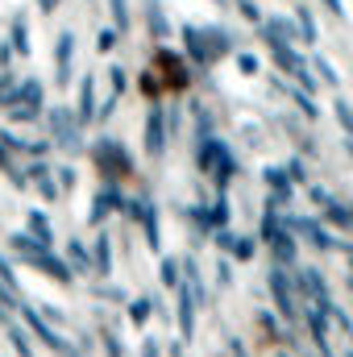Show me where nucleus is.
Segmentation results:
<instances>
[{"instance_id":"1","label":"nucleus","mask_w":353,"mask_h":357,"mask_svg":"<svg viewBox=\"0 0 353 357\" xmlns=\"http://www.w3.org/2000/svg\"><path fill=\"white\" fill-rule=\"evenodd\" d=\"M183 46H187L195 67H208V63H216L220 54L233 50V33L225 25H204V29L200 25H183Z\"/></svg>"},{"instance_id":"2","label":"nucleus","mask_w":353,"mask_h":357,"mask_svg":"<svg viewBox=\"0 0 353 357\" xmlns=\"http://www.w3.org/2000/svg\"><path fill=\"white\" fill-rule=\"evenodd\" d=\"M195 167H200L204 175L216 178V187H220V191L229 187V178L241 171V167H237V158L229 154V146H225L220 137H208V142H200V150H195Z\"/></svg>"},{"instance_id":"3","label":"nucleus","mask_w":353,"mask_h":357,"mask_svg":"<svg viewBox=\"0 0 353 357\" xmlns=\"http://www.w3.org/2000/svg\"><path fill=\"white\" fill-rule=\"evenodd\" d=\"M0 104H4L8 121H38V112H42V84L38 79H25L17 88H4Z\"/></svg>"},{"instance_id":"4","label":"nucleus","mask_w":353,"mask_h":357,"mask_svg":"<svg viewBox=\"0 0 353 357\" xmlns=\"http://www.w3.org/2000/svg\"><path fill=\"white\" fill-rule=\"evenodd\" d=\"M91 158H96V167H100L104 183H117V178L133 175V158H129V150H125L121 142H112V137L96 142V146H91Z\"/></svg>"},{"instance_id":"5","label":"nucleus","mask_w":353,"mask_h":357,"mask_svg":"<svg viewBox=\"0 0 353 357\" xmlns=\"http://www.w3.org/2000/svg\"><path fill=\"white\" fill-rule=\"evenodd\" d=\"M283 225H287V233H291L295 241L312 245L316 254H333V250H341V241H337L333 233H324V225H320L316 216H283Z\"/></svg>"},{"instance_id":"6","label":"nucleus","mask_w":353,"mask_h":357,"mask_svg":"<svg viewBox=\"0 0 353 357\" xmlns=\"http://www.w3.org/2000/svg\"><path fill=\"white\" fill-rule=\"evenodd\" d=\"M266 282H270V295H274V307H278V316H283L287 324H295V320H299V299H295V291H299V287H295L291 270L270 266Z\"/></svg>"},{"instance_id":"7","label":"nucleus","mask_w":353,"mask_h":357,"mask_svg":"<svg viewBox=\"0 0 353 357\" xmlns=\"http://www.w3.org/2000/svg\"><path fill=\"white\" fill-rule=\"evenodd\" d=\"M167 133H171V116L163 104H150L146 112V158L150 162H163L167 158Z\"/></svg>"},{"instance_id":"8","label":"nucleus","mask_w":353,"mask_h":357,"mask_svg":"<svg viewBox=\"0 0 353 357\" xmlns=\"http://www.w3.org/2000/svg\"><path fill=\"white\" fill-rule=\"evenodd\" d=\"M125 212L142 225L146 245H150V250H163V229H158V208H154V199H150V195H137V199L125 204Z\"/></svg>"},{"instance_id":"9","label":"nucleus","mask_w":353,"mask_h":357,"mask_svg":"<svg viewBox=\"0 0 353 357\" xmlns=\"http://www.w3.org/2000/svg\"><path fill=\"white\" fill-rule=\"evenodd\" d=\"M80 129H84V121H80L71 108H50V133H54L59 146H71V150H75V146L84 142Z\"/></svg>"},{"instance_id":"10","label":"nucleus","mask_w":353,"mask_h":357,"mask_svg":"<svg viewBox=\"0 0 353 357\" xmlns=\"http://www.w3.org/2000/svg\"><path fill=\"white\" fill-rule=\"evenodd\" d=\"M295 287H299V291H308V303H312V307H324V312H329V307H337V303H333V295H329V282H324V274H320V270L303 266V274L295 278ZM299 312H303V307H299Z\"/></svg>"},{"instance_id":"11","label":"nucleus","mask_w":353,"mask_h":357,"mask_svg":"<svg viewBox=\"0 0 353 357\" xmlns=\"http://www.w3.org/2000/svg\"><path fill=\"white\" fill-rule=\"evenodd\" d=\"M117 208H125V195H121V187L117 183H100L96 187V195H91V208H88V225H100L108 212H117Z\"/></svg>"},{"instance_id":"12","label":"nucleus","mask_w":353,"mask_h":357,"mask_svg":"<svg viewBox=\"0 0 353 357\" xmlns=\"http://www.w3.org/2000/svg\"><path fill=\"white\" fill-rule=\"evenodd\" d=\"M71 63H75V33L63 29L59 42H54V84H59V88L71 84Z\"/></svg>"},{"instance_id":"13","label":"nucleus","mask_w":353,"mask_h":357,"mask_svg":"<svg viewBox=\"0 0 353 357\" xmlns=\"http://www.w3.org/2000/svg\"><path fill=\"white\" fill-rule=\"evenodd\" d=\"M17 307H21V316H25L29 333H33V337H38V341H42L46 349H54V354H63V349H67V341H63V337H59V333H54V328H50V324L42 320V312H33L29 303H17Z\"/></svg>"},{"instance_id":"14","label":"nucleus","mask_w":353,"mask_h":357,"mask_svg":"<svg viewBox=\"0 0 353 357\" xmlns=\"http://www.w3.org/2000/svg\"><path fill=\"white\" fill-rule=\"evenodd\" d=\"M266 245H270V258H274V266L291 270V266H295V262H299V241H295V237H291L287 229H283L278 237H270Z\"/></svg>"},{"instance_id":"15","label":"nucleus","mask_w":353,"mask_h":357,"mask_svg":"<svg viewBox=\"0 0 353 357\" xmlns=\"http://www.w3.org/2000/svg\"><path fill=\"white\" fill-rule=\"evenodd\" d=\"M175 295H179V333H183V341H191V337H195V307H200V303L191 299V287H187V282L179 287Z\"/></svg>"},{"instance_id":"16","label":"nucleus","mask_w":353,"mask_h":357,"mask_svg":"<svg viewBox=\"0 0 353 357\" xmlns=\"http://www.w3.org/2000/svg\"><path fill=\"white\" fill-rule=\"evenodd\" d=\"M154 67L167 75V84H171V88H187V84H191V75L183 71V59H179V54H171V50H158Z\"/></svg>"},{"instance_id":"17","label":"nucleus","mask_w":353,"mask_h":357,"mask_svg":"<svg viewBox=\"0 0 353 357\" xmlns=\"http://www.w3.org/2000/svg\"><path fill=\"white\" fill-rule=\"evenodd\" d=\"M75 116L84 125L96 121V75H84V84H80V108H75Z\"/></svg>"},{"instance_id":"18","label":"nucleus","mask_w":353,"mask_h":357,"mask_svg":"<svg viewBox=\"0 0 353 357\" xmlns=\"http://www.w3.org/2000/svg\"><path fill=\"white\" fill-rule=\"evenodd\" d=\"M25 225H29V237H33L38 245H50V241H54V233H50V216H46V212L33 208V212L25 216Z\"/></svg>"},{"instance_id":"19","label":"nucleus","mask_w":353,"mask_h":357,"mask_svg":"<svg viewBox=\"0 0 353 357\" xmlns=\"http://www.w3.org/2000/svg\"><path fill=\"white\" fill-rule=\"evenodd\" d=\"M91 270L96 274H112V241H108V233H100V241H96V254H91Z\"/></svg>"},{"instance_id":"20","label":"nucleus","mask_w":353,"mask_h":357,"mask_svg":"<svg viewBox=\"0 0 353 357\" xmlns=\"http://www.w3.org/2000/svg\"><path fill=\"white\" fill-rule=\"evenodd\" d=\"M0 328H4V337L13 341V349H17V354H21V357H33V345H29V337H25V328H21L17 320H8V316H4V324H0Z\"/></svg>"},{"instance_id":"21","label":"nucleus","mask_w":353,"mask_h":357,"mask_svg":"<svg viewBox=\"0 0 353 357\" xmlns=\"http://www.w3.org/2000/svg\"><path fill=\"white\" fill-rule=\"evenodd\" d=\"M13 54H21V59H29V25H25V13H17L13 17Z\"/></svg>"},{"instance_id":"22","label":"nucleus","mask_w":353,"mask_h":357,"mask_svg":"<svg viewBox=\"0 0 353 357\" xmlns=\"http://www.w3.org/2000/svg\"><path fill=\"white\" fill-rule=\"evenodd\" d=\"M146 17H150V33L154 38H167L171 33V21H167V13H163L158 0H146Z\"/></svg>"},{"instance_id":"23","label":"nucleus","mask_w":353,"mask_h":357,"mask_svg":"<svg viewBox=\"0 0 353 357\" xmlns=\"http://www.w3.org/2000/svg\"><path fill=\"white\" fill-rule=\"evenodd\" d=\"M158 282H163V287H171V291H179V287H183L179 258H163V262H158Z\"/></svg>"},{"instance_id":"24","label":"nucleus","mask_w":353,"mask_h":357,"mask_svg":"<svg viewBox=\"0 0 353 357\" xmlns=\"http://www.w3.org/2000/svg\"><path fill=\"white\" fill-rule=\"evenodd\" d=\"M67 266L75 270V274H88V270H91V254L80 245V241H71V245H67Z\"/></svg>"},{"instance_id":"25","label":"nucleus","mask_w":353,"mask_h":357,"mask_svg":"<svg viewBox=\"0 0 353 357\" xmlns=\"http://www.w3.org/2000/svg\"><path fill=\"white\" fill-rule=\"evenodd\" d=\"M150 312H154V303H150V295H142V299H129V320L142 328L146 320H150Z\"/></svg>"},{"instance_id":"26","label":"nucleus","mask_w":353,"mask_h":357,"mask_svg":"<svg viewBox=\"0 0 353 357\" xmlns=\"http://www.w3.org/2000/svg\"><path fill=\"white\" fill-rule=\"evenodd\" d=\"M108 8H112V29L121 33V29H129V0H108Z\"/></svg>"},{"instance_id":"27","label":"nucleus","mask_w":353,"mask_h":357,"mask_svg":"<svg viewBox=\"0 0 353 357\" xmlns=\"http://www.w3.org/2000/svg\"><path fill=\"white\" fill-rule=\"evenodd\" d=\"M308 67H316L320 84H329V88H337V84H341V79H337V71L329 67V59H320V54H316V59H308Z\"/></svg>"},{"instance_id":"28","label":"nucleus","mask_w":353,"mask_h":357,"mask_svg":"<svg viewBox=\"0 0 353 357\" xmlns=\"http://www.w3.org/2000/svg\"><path fill=\"white\" fill-rule=\"evenodd\" d=\"M254 250H258V241H254V237H237L229 254H233L237 262H250V258H254Z\"/></svg>"},{"instance_id":"29","label":"nucleus","mask_w":353,"mask_h":357,"mask_svg":"<svg viewBox=\"0 0 353 357\" xmlns=\"http://www.w3.org/2000/svg\"><path fill=\"white\" fill-rule=\"evenodd\" d=\"M333 112L341 116V125H345V133L353 137V104L345 100V96H337V104H333Z\"/></svg>"},{"instance_id":"30","label":"nucleus","mask_w":353,"mask_h":357,"mask_svg":"<svg viewBox=\"0 0 353 357\" xmlns=\"http://www.w3.org/2000/svg\"><path fill=\"white\" fill-rule=\"evenodd\" d=\"M112 46H117V29L108 25V29H100V33H96V50H100V54H108Z\"/></svg>"},{"instance_id":"31","label":"nucleus","mask_w":353,"mask_h":357,"mask_svg":"<svg viewBox=\"0 0 353 357\" xmlns=\"http://www.w3.org/2000/svg\"><path fill=\"white\" fill-rule=\"evenodd\" d=\"M54 183H59V191L75 187V171H71V167H59V171H54Z\"/></svg>"},{"instance_id":"32","label":"nucleus","mask_w":353,"mask_h":357,"mask_svg":"<svg viewBox=\"0 0 353 357\" xmlns=\"http://www.w3.org/2000/svg\"><path fill=\"white\" fill-rule=\"evenodd\" d=\"M237 71L241 75H258V59L254 54H237Z\"/></svg>"},{"instance_id":"33","label":"nucleus","mask_w":353,"mask_h":357,"mask_svg":"<svg viewBox=\"0 0 353 357\" xmlns=\"http://www.w3.org/2000/svg\"><path fill=\"white\" fill-rule=\"evenodd\" d=\"M308 199H312V204H320V208H324V204H329V199H333V195H329V191H324V187H312V191H308Z\"/></svg>"},{"instance_id":"34","label":"nucleus","mask_w":353,"mask_h":357,"mask_svg":"<svg viewBox=\"0 0 353 357\" xmlns=\"http://www.w3.org/2000/svg\"><path fill=\"white\" fill-rule=\"evenodd\" d=\"M295 104H299V108H303V112H308V116H316V104H312V100H308V96H303V91H295Z\"/></svg>"},{"instance_id":"35","label":"nucleus","mask_w":353,"mask_h":357,"mask_svg":"<svg viewBox=\"0 0 353 357\" xmlns=\"http://www.w3.org/2000/svg\"><path fill=\"white\" fill-rule=\"evenodd\" d=\"M237 8H241L250 21H258V4H254V0H237Z\"/></svg>"},{"instance_id":"36","label":"nucleus","mask_w":353,"mask_h":357,"mask_svg":"<svg viewBox=\"0 0 353 357\" xmlns=\"http://www.w3.org/2000/svg\"><path fill=\"white\" fill-rule=\"evenodd\" d=\"M142 357H163V349H158V341H146V345H142Z\"/></svg>"},{"instance_id":"37","label":"nucleus","mask_w":353,"mask_h":357,"mask_svg":"<svg viewBox=\"0 0 353 357\" xmlns=\"http://www.w3.org/2000/svg\"><path fill=\"white\" fill-rule=\"evenodd\" d=\"M13 63V46L8 42H0V67H8Z\"/></svg>"},{"instance_id":"38","label":"nucleus","mask_w":353,"mask_h":357,"mask_svg":"<svg viewBox=\"0 0 353 357\" xmlns=\"http://www.w3.org/2000/svg\"><path fill=\"white\" fill-rule=\"evenodd\" d=\"M59 4H63V0H38V13H54Z\"/></svg>"},{"instance_id":"39","label":"nucleus","mask_w":353,"mask_h":357,"mask_svg":"<svg viewBox=\"0 0 353 357\" xmlns=\"http://www.w3.org/2000/svg\"><path fill=\"white\" fill-rule=\"evenodd\" d=\"M324 4H329V8H333V13H337V17H341V13H345V8H341V0H324Z\"/></svg>"},{"instance_id":"40","label":"nucleus","mask_w":353,"mask_h":357,"mask_svg":"<svg viewBox=\"0 0 353 357\" xmlns=\"http://www.w3.org/2000/svg\"><path fill=\"white\" fill-rule=\"evenodd\" d=\"M63 357H84V354H80V349H71V345H67V349H63Z\"/></svg>"},{"instance_id":"41","label":"nucleus","mask_w":353,"mask_h":357,"mask_svg":"<svg viewBox=\"0 0 353 357\" xmlns=\"http://www.w3.org/2000/svg\"><path fill=\"white\" fill-rule=\"evenodd\" d=\"M4 88H8V84H0V96H4Z\"/></svg>"},{"instance_id":"42","label":"nucleus","mask_w":353,"mask_h":357,"mask_svg":"<svg viewBox=\"0 0 353 357\" xmlns=\"http://www.w3.org/2000/svg\"><path fill=\"white\" fill-rule=\"evenodd\" d=\"M345 357H353V345H350V354H345Z\"/></svg>"},{"instance_id":"43","label":"nucleus","mask_w":353,"mask_h":357,"mask_svg":"<svg viewBox=\"0 0 353 357\" xmlns=\"http://www.w3.org/2000/svg\"><path fill=\"white\" fill-rule=\"evenodd\" d=\"M212 4H225V0H212Z\"/></svg>"},{"instance_id":"44","label":"nucleus","mask_w":353,"mask_h":357,"mask_svg":"<svg viewBox=\"0 0 353 357\" xmlns=\"http://www.w3.org/2000/svg\"><path fill=\"white\" fill-rule=\"evenodd\" d=\"M278 357H291V354H278Z\"/></svg>"}]
</instances>
